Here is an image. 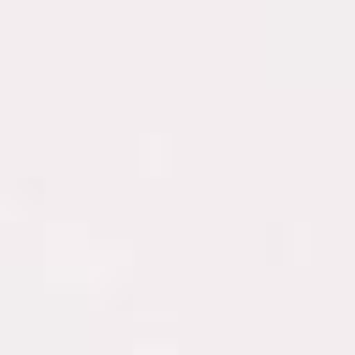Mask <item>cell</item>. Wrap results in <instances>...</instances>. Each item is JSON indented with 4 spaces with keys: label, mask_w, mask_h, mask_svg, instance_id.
I'll use <instances>...</instances> for the list:
<instances>
[]
</instances>
